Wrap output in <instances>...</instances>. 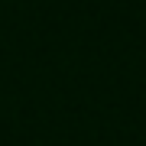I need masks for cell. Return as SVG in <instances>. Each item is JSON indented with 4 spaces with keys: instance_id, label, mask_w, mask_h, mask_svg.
Instances as JSON below:
<instances>
[]
</instances>
